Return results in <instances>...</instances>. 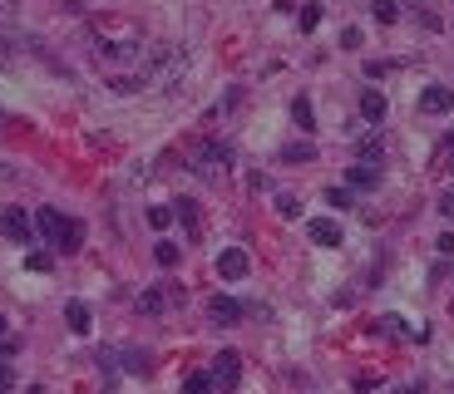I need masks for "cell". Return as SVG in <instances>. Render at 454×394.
<instances>
[{
  "mask_svg": "<svg viewBox=\"0 0 454 394\" xmlns=\"http://www.w3.org/2000/svg\"><path fill=\"white\" fill-rule=\"evenodd\" d=\"M445 163H450V168H454V153H450V158H445Z\"/></svg>",
  "mask_w": 454,
  "mask_h": 394,
  "instance_id": "34",
  "label": "cell"
},
{
  "mask_svg": "<svg viewBox=\"0 0 454 394\" xmlns=\"http://www.w3.org/2000/svg\"><path fill=\"white\" fill-rule=\"evenodd\" d=\"M277 212H282V217H297V212H301V197H277Z\"/></svg>",
  "mask_w": 454,
  "mask_h": 394,
  "instance_id": "25",
  "label": "cell"
},
{
  "mask_svg": "<svg viewBox=\"0 0 454 394\" xmlns=\"http://www.w3.org/2000/svg\"><path fill=\"white\" fill-rule=\"evenodd\" d=\"M370 10H375V20H380V25H395V20H400V10H395V0H375Z\"/></svg>",
  "mask_w": 454,
  "mask_h": 394,
  "instance_id": "18",
  "label": "cell"
},
{
  "mask_svg": "<svg viewBox=\"0 0 454 394\" xmlns=\"http://www.w3.org/2000/svg\"><path fill=\"white\" fill-rule=\"evenodd\" d=\"M247 271H252V261H247L242 247H223V252H218V276H223V281H242Z\"/></svg>",
  "mask_w": 454,
  "mask_h": 394,
  "instance_id": "3",
  "label": "cell"
},
{
  "mask_svg": "<svg viewBox=\"0 0 454 394\" xmlns=\"http://www.w3.org/2000/svg\"><path fill=\"white\" fill-rule=\"evenodd\" d=\"M123 370L143 375V370H148V350H123Z\"/></svg>",
  "mask_w": 454,
  "mask_h": 394,
  "instance_id": "17",
  "label": "cell"
},
{
  "mask_svg": "<svg viewBox=\"0 0 454 394\" xmlns=\"http://www.w3.org/2000/svg\"><path fill=\"white\" fill-rule=\"evenodd\" d=\"M0 340H5V315H0Z\"/></svg>",
  "mask_w": 454,
  "mask_h": 394,
  "instance_id": "33",
  "label": "cell"
},
{
  "mask_svg": "<svg viewBox=\"0 0 454 394\" xmlns=\"http://www.w3.org/2000/svg\"><path fill=\"white\" fill-rule=\"evenodd\" d=\"M306 232H311V242H316V247H340V227L331 222V217H316Z\"/></svg>",
  "mask_w": 454,
  "mask_h": 394,
  "instance_id": "9",
  "label": "cell"
},
{
  "mask_svg": "<svg viewBox=\"0 0 454 394\" xmlns=\"http://www.w3.org/2000/svg\"><path fill=\"white\" fill-rule=\"evenodd\" d=\"M25 266H30V271H50L55 261H50V252H30V257H25Z\"/></svg>",
  "mask_w": 454,
  "mask_h": 394,
  "instance_id": "24",
  "label": "cell"
},
{
  "mask_svg": "<svg viewBox=\"0 0 454 394\" xmlns=\"http://www.w3.org/2000/svg\"><path fill=\"white\" fill-rule=\"evenodd\" d=\"M311 158H316L311 143H292V148H282V163H311Z\"/></svg>",
  "mask_w": 454,
  "mask_h": 394,
  "instance_id": "14",
  "label": "cell"
},
{
  "mask_svg": "<svg viewBox=\"0 0 454 394\" xmlns=\"http://www.w3.org/2000/svg\"><path fill=\"white\" fill-rule=\"evenodd\" d=\"M60 227H65V217H60L55 207H40V212H35V232H40L45 242H55V237H60Z\"/></svg>",
  "mask_w": 454,
  "mask_h": 394,
  "instance_id": "10",
  "label": "cell"
},
{
  "mask_svg": "<svg viewBox=\"0 0 454 394\" xmlns=\"http://www.w3.org/2000/svg\"><path fill=\"white\" fill-rule=\"evenodd\" d=\"M183 394H213V375H188L183 380Z\"/></svg>",
  "mask_w": 454,
  "mask_h": 394,
  "instance_id": "16",
  "label": "cell"
},
{
  "mask_svg": "<svg viewBox=\"0 0 454 394\" xmlns=\"http://www.w3.org/2000/svg\"><path fill=\"white\" fill-rule=\"evenodd\" d=\"M345 178H350V188H375V168H370V163H360V168H350Z\"/></svg>",
  "mask_w": 454,
  "mask_h": 394,
  "instance_id": "15",
  "label": "cell"
},
{
  "mask_svg": "<svg viewBox=\"0 0 454 394\" xmlns=\"http://www.w3.org/2000/svg\"><path fill=\"white\" fill-rule=\"evenodd\" d=\"M60 257H74L79 247H84V222H74V217H65V227H60V237L50 242Z\"/></svg>",
  "mask_w": 454,
  "mask_h": 394,
  "instance_id": "4",
  "label": "cell"
},
{
  "mask_svg": "<svg viewBox=\"0 0 454 394\" xmlns=\"http://www.w3.org/2000/svg\"><path fill=\"white\" fill-rule=\"evenodd\" d=\"M360 158H365V163H375V158H380V138H370V143L360 148Z\"/></svg>",
  "mask_w": 454,
  "mask_h": 394,
  "instance_id": "28",
  "label": "cell"
},
{
  "mask_svg": "<svg viewBox=\"0 0 454 394\" xmlns=\"http://www.w3.org/2000/svg\"><path fill=\"white\" fill-rule=\"evenodd\" d=\"M138 310H143V315H158V310H163V296H158V291H143V296H138Z\"/></svg>",
  "mask_w": 454,
  "mask_h": 394,
  "instance_id": "20",
  "label": "cell"
},
{
  "mask_svg": "<svg viewBox=\"0 0 454 394\" xmlns=\"http://www.w3.org/2000/svg\"><path fill=\"white\" fill-rule=\"evenodd\" d=\"M316 25H321V5H306L301 10V30H316Z\"/></svg>",
  "mask_w": 454,
  "mask_h": 394,
  "instance_id": "26",
  "label": "cell"
},
{
  "mask_svg": "<svg viewBox=\"0 0 454 394\" xmlns=\"http://www.w3.org/2000/svg\"><path fill=\"white\" fill-rule=\"evenodd\" d=\"M440 212H445V217H454V188L445 197H440Z\"/></svg>",
  "mask_w": 454,
  "mask_h": 394,
  "instance_id": "30",
  "label": "cell"
},
{
  "mask_svg": "<svg viewBox=\"0 0 454 394\" xmlns=\"http://www.w3.org/2000/svg\"><path fill=\"white\" fill-rule=\"evenodd\" d=\"M138 50H143L138 35H128V40H99V55L104 60H138Z\"/></svg>",
  "mask_w": 454,
  "mask_h": 394,
  "instance_id": "6",
  "label": "cell"
},
{
  "mask_svg": "<svg viewBox=\"0 0 454 394\" xmlns=\"http://www.w3.org/2000/svg\"><path fill=\"white\" fill-rule=\"evenodd\" d=\"M208 315H213L218 325H237V320H242V305L227 300V296H213V300H208Z\"/></svg>",
  "mask_w": 454,
  "mask_h": 394,
  "instance_id": "8",
  "label": "cell"
},
{
  "mask_svg": "<svg viewBox=\"0 0 454 394\" xmlns=\"http://www.w3.org/2000/svg\"><path fill=\"white\" fill-rule=\"evenodd\" d=\"M340 45H345V50H360V30H355V25H350V30H340Z\"/></svg>",
  "mask_w": 454,
  "mask_h": 394,
  "instance_id": "27",
  "label": "cell"
},
{
  "mask_svg": "<svg viewBox=\"0 0 454 394\" xmlns=\"http://www.w3.org/2000/svg\"><path fill=\"white\" fill-rule=\"evenodd\" d=\"M25 394H45V390H40V385H30V390H25Z\"/></svg>",
  "mask_w": 454,
  "mask_h": 394,
  "instance_id": "32",
  "label": "cell"
},
{
  "mask_svg": "<svg viewBox=\"0 0 454 394\" xmlns=\"http://www.w3.org/2000/svg\"><path fill=\"white\" fill-rule=\"evenodd\" d=\"M326 202H331V207H336V212H345V207H350V193H345V188H336V183H331V188H326Z\"/></svg>",
  "mask_w": 454,
  "mask_h": 394,
  "instance_id": "21",
  "label": "cell"
},
{
  "mask_svg": "<svg viewBox=\"0 0 454 394\" xmlns=\"http://www.w3.org/2000/svg\"><path fill=\"white\" fill-rule=\"evenodd\" d=\"M420 108H425V113H454V89L450 84H425Z\"/></svg>",
  "mask_w": 454,
  "mask_h": 394,
  "instance_id": "5",
  "label": "cell"
},
{
  "mask_svg": "<svg viewBox=\"0 0 454 394\" xmlns=\"http://www.w3.org/2000/svg\"><path fill=\"white\" fill-rule=\"evenodd\" d=\"M0 394H5V390H0Z\"/></svg>",
  "mask_w": 454,
  "mask_h": 394,
  "instance_id": "35",
  "label": "cell"
},
{
  "mask_svg": "<svg viewBox=\"0 0 454 394\" xmlns=\"http://www.w3.org/2000/svg\"><path fill=\"white\" fill-rule=\"evenodd\" d=\"M0 232H5L15 247H30V242H35V222H30L20 207H5V212H0Z\"/></svg>",
  "mask_w": 454,
  "mask_h": 394,
  "instance_id": "2",
  "label": "cell"
},
{
  "mask_svg": "<svg viewBox=\"0 0 454 394\" xmlns=\"http://www.w3.org/2000/svg\"><path fill=\"white\" fill-rule=\"evenodd\" d=\"M148 222H153V227H158V232H163V227H168V222H173V207H148Z\"/></svg>",
  "mask_w": 454,
  "mask_h": 394,
  "instance_id": "22",
  "label": "cell"
},
{
  "mask_svg": "<svg viewBox=\"0 0 454 394\" xmlns=\"http://www.w3.org/2000/svg\"><path fill=\"white\" fill-rule=\"evenodd\" d=\"M395 394H425V390L420 385H405V390H395Z\"/></svg>",
  "mask_w": 454,
  "mask_h": 394,
  "instance_id": "31",
  "label": "cell"
},
{
  "mask_svg": "<svg viewBox=\"0 0 454 394\" xmlns=\"http://www.w3.org/2000/svg\"><path fill=\"white\" fill-rule=\"evenodd\" d=\"M223 158H227L223 143H198V148H193V168H198V173H213V168H223Z\"/></svg>",
  "mask_w": 454,
  "mask_h": 394,
  "instance_id": "7",
  "label": "cell"
},
{
  "mask_svg": "<svg viewBox=\"0 0 454 394\" xmlns=\"http://www.w3.org/2000/svg\"><path fill=\"white\" fill-rule=\"evenodd\" d=\"M178 217H183L188 232H198V207H193V202H178Z\"/></svg>",
  "mask_w": 454,
  "mask_h": 394,
  "instance_id": "23",
  "label": "cell"
},
{
  "mask_svg": "<svg viewBox=\"0 0 454 394\" xmlns=\"http://www.w3.org/2000/svg\"><path fill=\"white\" fill-rule=\"evenodd\" d=\"M237 380H242V355H237V350H223L218 365H213V390L232 394V390H237Z\"/></svg>",
  "mask_w": 454,
  "mask_h": 394,
  "instance_id": "1",
  "label": "cell"
},
{
  "mask_svg": "<svg viewBox=\"0 0 454 394\" xmlns=\"http://www.w3.org/2000/svg\"><path fill=\"white\" fill-rule=\"evenodd\" d=\"M15 360V340H0V365H10Z\"/></svg>",
  "mask_w": 454,
  "mask_h": 394,
  "instance_id": "29",
  "label": "cell"
},
{
  "mask_svg": "<svg viewBox=\"0 0 454 394\" xmlns=\"http://www.w3.org/2000/svg\"><path fill=\"white\" fill-rule=\"evenodd\" d=\"M65 325H70L74 335H89V325H94V320H89V305H84V300H70V305H65Z\"/></svg>",
  "mask_w": 454,
  "mask_h": 394,
  "instance_id": "11",
  "label": "cell"
},
{
  "mask_svg": "<svg viewBox=\"0 0 454 394\" xmlns=\"http://www.w3.org/2000/svg\"><path fill=\"white\" fill-rule=\"evenodd\" d=\"M292 118H297V128H306V133L316 128V113H311V98H306V94L292 98Z\"/></svg>",
  "mask_w": 454,
  "mask_h": 394,
  "instance_id": "12",
  "label": "cell"
},
{
  "mask_svg": "<svg viewBox=\"0 0 454 394\" xmlns=\"http://www.w3.org/2000/svg\"><path fill=\"white\" fill-rule=\"evenodd\" d=\"M153 261H158V266H173V261H178V247H173V242H158V247H153Z\"/></svg>",
  "mask_w": 454,
  "mask_h": 394,
  "instance_id": "19",
  "label": "cell"
},
{
  "mask_svg": "<svg viewBox=\"0 0 454 394\" xmlns=\"http://www.w3.org/2000/svg\"><path fill=\"white\" fill-rule=\"evenodd\" d=\"M360 113H365L370 123H380V118H385V98L375 94V89H365V94H360Z\"/></svg>",
  "mask_w": 454,
  "mask_h": 394,
  "instance_id": "13",
  "label": "cell"
}]
</instances>
